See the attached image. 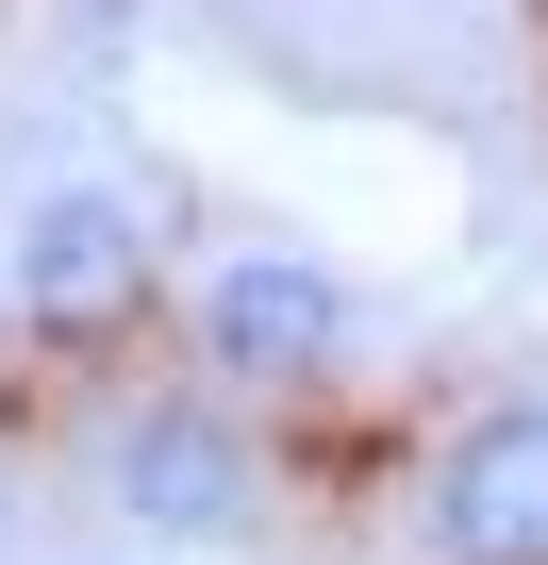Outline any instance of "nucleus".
<instances>
[{
  "instance_id": "1",
  "label": "nucleus",
  "mask_w": 548,
  "mask_h": 565,
  "mask_svg": "<svg viewBox=\"0 0 548 565\" xmlns=\"http://www.w3.org/2000/svg\"><path fill=\"white\" fill-rule=\"evenodd\" d=\"M200 366L216 383H333L350 366V282L300 249H233L200 282Z\"/></svg>"
},
{
  "instance_id": "2",
  "label": "nucleus",
  "mask_w": 548,
  "mask_h": 565,
  "mask_svg": "<svg viewBox=\"0 0 548 565\" xmlns=\"http://www.w3.org/2000/svg\"><path fill=\"white\" fill-rule=\"evenodd\" d=\"M133 300H150V216L117 183H51L18 216V317L34 333H117Z\"/></svg>"
},
{
  "instance_id": "3",
  "label": "nucleus",
  "mask_w": 548,
  "mask_h": 565,
  "mask_svg": "<svg viewBox=\"0 0 548 565\" xmlns=\"http://www.w3.org/2000/svg\"><path fill=\"white\" fill-rule=\"evenodd\" d=\"M249 433L183 383V399H150L133 433H117V499H133V532H166V548H216V532H249Z\"/></svg>"
},
{
  "instance_id": "4",
  "label": "nucleus",
  "mask_w": 548,
  "mask_h": 565,
  "mask_svg": "<svg viewBox=\"0 0 548 565\" xmlns=\"http://www.w3.org/2000/svg\"><path fill=\"white\" fill-rule=\"evenodd\" d=\"M432 548L449 565H548V399L465 416V449L432 466Z\"/></svg>"
},
{
  "instance_id": "5",
  "label": "nucleus",
  "mask_w": 548,
  "mask_h": 565,
  "mask_svg": "<svg viewBox=\"0 0 548 565\" xmlns=\"http://www.w3.org/2000/svg\"><path fill=\"white\" fill-rule=\"evenodd\" d=\"M67 18H84V34H133V18H150V0H67Z\"/></svg>"
},
{
  "instance_id": "6",
  "label": "nucleus",
  "mask_w": 548,
  "mask_h": 565,
  "mask_svg": "<svg viewBox=\"0 0 548 565\" xmlns=\"http://www.w3.org/2000/svg\"><path fill=\"white\" fill-rule=\"evenodd\" d=\"M0 515H18V499H0Z\"/></svg>"
}]
</instances>
